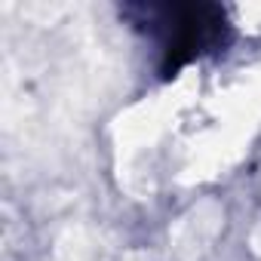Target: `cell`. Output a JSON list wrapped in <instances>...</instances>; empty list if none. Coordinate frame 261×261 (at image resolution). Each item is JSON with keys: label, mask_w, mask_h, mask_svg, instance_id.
Segmentation results:
<instances>
[{"label": "cell", "mask_w": 261, "mask_h": 261, "mask_svg": "<svg viewBox=\"0 0 261 261\" xmlns=\"http://www.w3.org/2000/svg\"><path fill=\"white\" fill-rule=\"evenodd\" d=\"M148 22L157 25L163 37V65L160 74L172 77L200 53L218 46L227 31L221 7L212 4H175V7H148Z\"/></svg>", "instance_id": "cell-1"}]
</instances>
